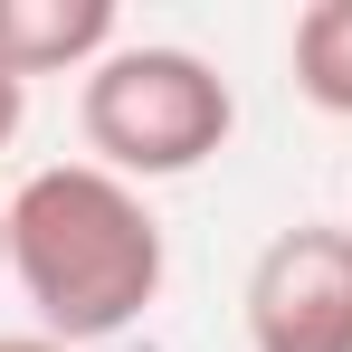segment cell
Wrapping results in <instances>:
<instances>
[{
  "instance_id": "cell-1",
  "label": "cell",
  "mask_w": 352,
  "mask_h": 352,
  "mask_svg": "<svg viewBox=\"0 0 352 352\" xmlns=\"http://www.w3.org/2000/svg\"><path fill=\"white\" fill-rule=\"evenodd\" d=\"M0 210H10V276L29 295L38 333L96 352L153 314L172 248L133 181H115L105 162H38Z\"/></svg>"
},
{
  "instance_id": "cell-2",
  "label": "cell",
  "mask_w": 352,
  "mask_h": 352,
  "mask_svg": "<svg viewBox=\"0 0 352 352\" xmlns=\"http://www.w3.org/2000/svg\"><path fill=\"white\" fill-rule=\"evenodd\" d=\"M76 124H86V162H105L115 181L143 190V181L200 172V162L238 133V96H229V76L200 58V48L124 38L105 67H86Z\"/></svg>"
},
{
  "instance_id": "cell-3",
  "label": "cell",
  "mask_w": 352,
  "mask_h": 352,
  "mask_svg": "<svg viewBox=\"0 0 352 352\" xmlns=\"http://www.w3.org/2000/svg\"><path fill=\"white\" fill-rule=\"evenodd\" d=\"M248 352H352V229L295 219L248 267Z\"/></svg>"
},
{
  "instance_id": "cell-4",
  "label": "cell",
  "mask_w": 352,
  "mask_h": 352,
  "mask_svg": "<svg viewBox=\"0 0 352 352\" xmlns=\"http://www.w3.org/2000/svg\"><path fill=\"white\" fill-rule=\"evenodd\" d=\"M124 48L115 0H0V67L29 86V76H58V67H105Z\"/></svg>"
},
{
  "instance_id": "cell-5",
  "label": "cell",
  "mask_w": 352,
  "mask_h": 352,
  "mask_svg": "<svg viewBox=\"0 0 352 352\" xmlns=\"http://www.w3.org/2000/svg\"><path fill=\"white\" fill-rule=\"evenodd\" d=\"M286 58H295V86H305L324 115L352 124V0H305Z\"/></svg>"
},
{
  "instance_id": "cell-6",
  "label": "cell",
  "mask_w": 352,
  "mask_h": 352,
  "mask_svg": "<svg viewBox=\"0 0 352 352\" xmlns=\"http://www.w3.org/2000/svg\"><path fill=\"white\" fill-rule=\"evenodd\" d=\"M19 115H29V86H19V76H10V67H0V153H10V143H19Z\"/></svg>"
},
{
  "instance_id": "cell-7",
  "label": "cell",
  "mask_w": 352,
  "mask_h": 352,
  "mask_svg": "<svg viewBox=\"0 0 352 352\" xmlns=\"http://www.w3.org/2000/svg\"><path fill=\"white\" fill-rule=\"evenodd\" d=\"M0 352H76V343H58V333H0Z\"/></svg>"
},
{
  "instance_id": "cell-8",
  "label": "cell",
  "mask_w": 352,
  "mask_h": 352,
  "mask_svg": "<svg viewBox=\"0 0 352 352\" xmlns=\"http://www.w3.org/2000/svg\"><path fill=\"white\" fill-rule=\"evenodd\" d=\"M0 267H10V210H0Z\"/></svg>"
}]
</instances>
